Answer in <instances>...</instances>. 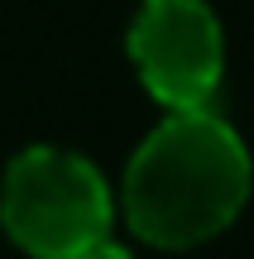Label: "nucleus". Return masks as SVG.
Returning a JSON list of instances; mask_svg holds the SVG:
<instances>
[{
  "label": "nucleus",
  "instance_id": "obj_1",
  "mask_svg": "<svg viewBox=\"0 0 254 259\" xmlns=\"http://www.w3.org/2000/svg\"><path fill=\"white\" fill-rule=\"evenodd\" d=\"M249 149L221 115L168 111L125 168V221L154 250H192L221 235L249 202Z\"/></svg>",
  "mask_w": 254,
  "mask_h": 259
},
{
  "label": "nucleus",
  "instance_id": "obj_2",
  "mask_svg": "<svg viewBox=\"0 0 254 259\" xmlns=\"http://www.w3.org/2000/svg\"><path fill=\"white\" fill-rule=\"evenodd\" d=\"M111 187L91 158L58 144L19 149L0 187V226L29 259H77L111 240Z\"/></svg>",
  "mask_w": 254,
  "mask_h": 259
},
{
  "label": "nucleus",
  "instance_id": "obj_3",
  "mask_svg": "<svg viewBox=\"0 0 254 259\" xmlns=\"http://www.w3.org/2000/svg\"><path fill=\"white\" fill-rule=\"evenodd\" d=\"M130 58L163 111H207L221 87L226 38L207 0H144L130 24Z\"/></svg>",
  "mask_w": 254,
  "mask_h": 259
},
{
  "label": "nucleus",
  "instance_id": "obj_4",
  "mask_svg": "<svg viewBox=\"0 0 254 259\" xmlns=\"http://www.w3.org/2000/svg\"><path fill=\"white\" fill-rule=\"evenodd\" d=\"M77 259H130V250L115 245V240H101V245H91V250H82Z\"/></svg>",
  "mask_w": 254,
  "mask_h": 259
}]
</instances>
